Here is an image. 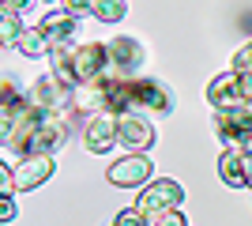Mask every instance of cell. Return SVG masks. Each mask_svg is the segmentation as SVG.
<instances>
[{"label":"cell","mask_w":252,"mask_h":226,"mask_svg":"<svg viewBox=\"0 0 252 226\" xmlns=\"http://www.w3.org/2000/svg\"><path fill=\"white\" fill-rule=\"evenodd\" d=\"M245 109H249V117H252V98H249V106H245Z\"/></svg>","instance_id":"cell-26"},{"label":"cell","mask_w":252,"mask_h":226,"mask_svg":"<svg viewBox=\"0 0 252 226\" xmlns=\"http://www.w3.org/2000/svg\"><path fill=\"white\" fill-rule=\"evenodd\" d=\"M109 226H151V219L143 215L139 207H128V211H121V215H117Z\"/></svg>","instance_id":"cell-18"},{"label":"cell","mask_w":252,"mask_h":226,"mask_svg":"<svg viewBox=\"0 0 252 226\" xmlns=\"http://www.w3.org/2000/svg\"><path fill=\"white\" fill-rule=\"evenodd\" d=\"M75 27H79V23H75L72 11H49V15L38 23V31L45 34V42H49V45L72 42V38H75Z\"/></svg>","instance_id":"cell-12"},{"label":"cell","mask_w":252,"mask_h":226,"mask_svg":"<svg viewBox=\"0 0 252 226\" xmlns=\"http://www.w3.org/2000/svg\"><path fill=\"white\" fill-rule=\"evenodd\" d=\"M249 98H252V91H249V83H245L241 72H222V75H215V79L207 83V102H211L215 113L245 109Z\"/></svg>","instance_id":"cell-1"},{"label":"cell","mask_w":252,"mask_h":226,"mask_svg":"<svg viewBox=\"0 0 252 226\" xmlns=\"http://www.w3.org/2000/svg\"><path fill=\"white\" fill-rule=\"evenodd\" d=\"M245 83H249V91H252V72H249V75H245Z\"/></svg>","instance_id":"cell-25"},{"label":"cell","mask_w":252,"mask_h":226,"mask_svg":"<svg viewBox=\"0 0 252 226\" xmlns=\"http://www.w3.org/2000/svg\"><path fill=\"white\" fill-rule=\"evenodd\" d=\"M215 132L226 143V151H245L252 155V117L249 109H230V113H215Z\"/></svg>","instance_id":"cell-5"},{"label":"cell","mask_w":252,"mask_h":226,"mask_svg":"<svg viewBox=\"0 0 252 226\" xmlns=\"http://www.w3.org/2000/svg\"><path fill=\"white\" fill-rule=\"evenodd\" d=\"M117 129H121V117L117 113H98L87 125V151L94 155H105V151L117 143Z\"/></svg>","instance_id":"cell-10"},{"label":"cell","mask_w":252,"mask_h":226,"mask_svg":"<svg viewBox=\"0 0 252 226\" xmlns=\"http://www.w3.org/2000/svg\"><path fill=\"white\" fill-rule=\"evenodd\" d=\"M27 98H31L34 109H45V113H64L72 109V87H64L57 75H42L27 87Z\"/></svg>","instance_id":"cell-6"},{"label":"cell","mask_w":252,"mask_h":226,"mask_svg":"<svg viewBox=\"0 0 252 226\" xmlns=\"http://www.w3.org/2000/svg\"><path fill=\"white\" fill-rule=\"evenodd\" d=\"M49 65H53V72L49 75H57L64 87H79V79H75V45L72 42H64V45H53L49 49Z\"/></svg>","instance_id":"cell-14"},{"label":"cell","mask_w":252,"mask_h":226,"mask_svg":"<svg viewBox=\"0 0 252 226\" xmlns=\"http://www.w3.org/2000/svg\"><path fill=\"white\" fill-rule=\"evenodd\" d=\"M233 72H241V75L252 72V42H245L241 49L233 53Z\"/></svg>","instance_id":"cell-19"},{"label":"cell","mask_w":252,"mask_h":226,"mask_svg":"<svg viewBox=\"0 0 252 226\" xmlns=\"http://www.w3.org/2000/svg\"><path fill=\"white\" fill-rule=\"evenodd\" d=\"M75 79L83 83H109L113 68H109V45L105 42H87L75 45Z\"/></svg>","instance_id":"cell-2"},{"label":"cell","mask_w":252,"mask_h":226,"mask_svg":"<svg viewBox=\"0 0 252 226\" xmlns=\"http://www.w3.org/2000/svg\"><path fill=\"white\" fill-rule=\"evenodd\" d=\"M249 189H252V155H249Z\"/></svg>","instance_id":"cell-24"},{"label":"cell","mask_w":252,"mask_h":226,"mask_svg":"<svg viewBox=\"0 0 252 226\" xmlns=\"http://www.w3.org/2000/svg\"><path fill=\"white\" fill-rule=\"evenodd\" d=\"M105 45H109V68H113V79H136V72L143 68V61H147L143 42L132 38V34H117V38H109Z\"/></svg>","instance_id":"cell-3"},{"label":"cell","mask_w":252,"mask_h":226,"mask_svg":"<svg viewBox=\"0 0 252 226\" xmlns=\"http://www.w3.org/2000/svg\"><path fill=\"white\" fill-rule=\"evenodd\" d=\"M15 49H19L23 57H31V61H34V57H49V49H53V45L45 42V34L38 31V27H34V31L27 27V31L19 34V42H15Z\"/></svg>","instance_id":"cell-15"},{"label":"cell","mask_w":252,"mask_h":226,"mask_svg":"<svg viewBox=\"0 0 252 226\" xmlns=\"http://www.w3.org/2000/svg\"><path fill=\"white\" fill-rule=\"evenodd\" d=\"M125 11H128L125 0H94L91 15H94L98 23H121V19H125Z\"/></svg>","instance_id":"cell-16"},{"label":"cell","mask_w":252,"mask_h":226,"mask_svg":"<svg viewBox=\"0 0 252 226\" xmlns=\"http://www.w3.org/2000/svg\"><path fill=\"white\" fill-rule=\"evenodd\" d=\"M155 140H158V132L147 117H139V113H125L121 117V129H117V143L121 147H128L132 155H143V151L155 147Z\"/></svg>","instance_id":"cell-7"},{"label":"cell","mask_w":252,"mask_h":226,"mask_svg":"<svg viewBox=\"0 0 252 226\" xmlns=\"http://www.w3.org/2000/svg\"><path fill=\"white\" fill-rule=\"evenodd\" d=\"M0 4H4V11H23L31 0H0Z\"/></svg>","instance_id":"cell-23"},{"label":"cell","mask_w":252,"mask_h":226,"mask_svg":"<svg viewBox=\"0 0 252 226\" xmlns=\"http://www.w3.org/2000/svg\"><path fill=\"white\" fill-rule=\"evenodd\" d=\"M11 219H15V200L0 196V223H11Z\"/></svg>","instance_id":"cell-22"},{"label":"cell","mask_w":252,"mask_h":226,"mask_svg":"<svg viewBox=\"0 0 252 226\" xmlns=\"http://www.w3.org/2000/svg\"><path fill=\"white\" fill-rule=\"evenodd\" d=\"M151 226H189V223H185V215H181V207H177V211H169V215L155 219Z\"/></svg>","instance_id":"cell-20"},{"label":"cell","mask_w":252,"mask_h":226,"mask_svg":"<svg viewBox=\"0 0 252 226\" xmlns=\"http://www.w3.org/2000/svg\"><path fill=\"white\" fill-rule=\"evenodd\" d=\"M219 177L230 185V189H249V155H245V151H222Z\"/></svg>","instance_id":"cell-13"},{"label":"cell","mask_w":252,"mask_h":226,"mask_svg":"<svg viewBox=\"0 0 252 226\" xmlns=\"http://www.w3.org/2000/svg\"><path fill=\"white\" fill-rule=\"evenodd\" d=\"M91 8H94V0H64V11H72V15H83Z\"/></svg>","instance_id":"cell-21"},{"label":"cell","mask_w":252,"mask_h":226,"mask_svg":"<svg viewBox=\"0 0 252 226\" xmlns=\"http://www.w3.org/2000/svg\"><path fill=\"white\" fill-rule=\"evenodd\" d=\"M151 173H155V162H151L147 155H128V159L113 162L105 177H109L117 189H139V185L151 181Z\"/></svg>","instance_id":"cell-8"},{"label":"cell","mask_w":252,"mask_h":226,"mask_svg":"<svg viewBox=\"0 0 252 226\" xmlns=\"http://www.w3.org/2000/svg\"><path fill=\"white\" fill-rule=\"evenodd\" d=\"M75 113H109V83H83L72 91Z\"/></svg>","instance_id":"cell-11"},{"label":"cell","mask_w":252,"mask_h":226,"mask_svg":"<svg viewBox=\"0 0 252 226\" xmlns=\"http://www.w3.org/2000/svg\"><path fill=\"white\" fill-rule=\"evenodd\" d=\"M53 173H57L53 155H31V159H23L19 170H15V193H31L38 185H45Z\"/></svg>","instance_id":"cell-9"},{"label":"cell","mask_w":252,"mask_h":226,"mask_svg":"<svg viewBox=\"0 0 252 226\" xmlns=\"http://www.w3.org/2000/svg\"><path fill=\"white\" fill-rule=\"evenodd\" d=\"M181 204H185V189H181L177 181H151L136 200V207L151 219V223L162 219V215H169V211H177Z\"/></svg>","instance_id":"cell-4"},{"label":"cell","mask_w":252,"mask_h":226,"mask_svg":"<svg viewBox=\"0 0 252 226\" xmlns=\"http://www.w3.org/2000/svg\"><path fill=\"white\" fill-rule=\"evenodd\" d=\"M23 31H27V27L19 23V11H4V15H0V42L4 45H15Z\"/></svg>","instance_id":"cell-17"}]
</instances>
